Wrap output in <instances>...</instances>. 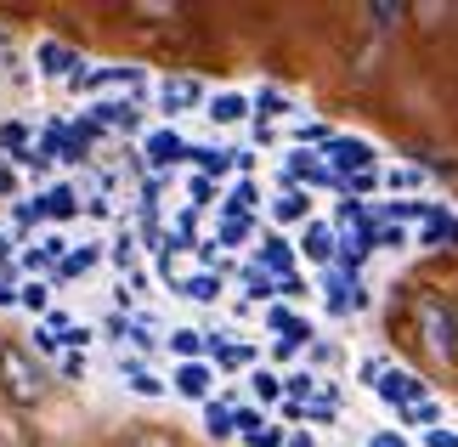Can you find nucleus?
<instances>
[{"instance_id": "obj_25", "label": "nucleus", "mask_w": 458, "mask_h": 447, "mask_svg": "<svg viewBox=\"0 0 458 447\" xmlns=\"http://www.w3.org/2000/svg\"><path fill=\"white\" fill-rule=\"evenodd\" d=\"M408 419H413V425H436V419H442V402H430V397H425V402H413V408H408Z\"/></svg>"}, {"instance_id": "obj_29", "label": "nucleus", "mask_w": 458, "mask_h": 447, "mask_svg": "<svg viewBox=\"0 0 458 447\" xmlns=\"http://www.w3.org/2000/svg\"><path fill=\"white\" fill-rule=\"evenodd\" d=\"M260 114H267V119H277V114H289V102L277 97V91H260Z\"/></svg>"}, {"instance_id": "obj_5", "label": "nucleus", "mask_w": 458, "mask_h": 447, "mask_svg": "<svg viewBox=\"0 0 458 447\" xmlns=\"http://www.w3.org/2000/svg\"><path fill=\"white\" fill-rule=\"evenodd\" d=\"M85 57L74 46H63V40H40V51H34V68H40L46 80H80L85 68H80Z\"/></svg>"}, {"instance_id": "obj_36", "label": "nucleus", "mask_w": 458, "mask_h": 447, "mask_svg": "<svg viewBox=\"0 0 458 447\" xmlns=\"http://www.w3.org/2000/svg\"><path fill=\"white\" fill-rule=\"evenodd\" d=\"M368 447H408V442H402L396 431H379V436H374V442H368Z\"/></svg>"}, {"instance_id": "obj_8", "label": "nucleus", "mask_w": 458, "mask_h": 447, "mask_svg": "<svg viewBox=\"0 0 458 447\" xmlns=\"http://www.w3.org/2000/svg\"><path fill=\"white\" fill-rule=\"evenodd\" d=\"M209 385H216V368H209V363H182V368H175V397L204 402Z\"/></svg>"}, {"instance_id": "obj_32", "label": "nucleus", "mask_w": 458, "mask_h": 447, "mask_svg": "<svg viewBox=\"0 0 458 447\" xmlns=\"http://www.w3.org/2000/svg\"><path fill=\"white\" fill-rule=\"evenodd\" d=\"M368 17H374V23H396L402 6H385V0H379V6H368Z\"/></svg>"}, {"instance_id": "obj_7", "label": "nucleus", "mask_w": 458, "mask_h": 447, "mask_svg": "<svg viewBox=\"0 0 458 447\" xmlns=\"http://www.w3.org/2000/svg\"><path fill=\"white\" fill-rule=\"evenodd\" d=\"M301 249H306V261L328 266L334 255H340V238H334V227H328V221H306V232H301Z\"/></svg>"}, {"instance_id": "obj_17", "label": "nucleus", "mask_w": 458, "mask_h": 447, "mask_svg": "<svg viewBox=\"0 0 458 447\" xmlns=\"http://www.w3.org/2000/svg\"><path fill=\"white\" fill-rule=\"evenodd\" d=\"M182 295H192V300H221V278L216 272H192L182 283Z\"/></svg>"}, {"instance_id": "obj_34", "label": "nucleus", "mask_w": 458, "mask_h": 447, "mask_svg": "<svg viewBox=\"0 0 458 447\" xmlns=\"http://www.w3.org/2000/svg\"><path fill=\"white\" fill-rule=\"evenodd\" d=\"M357 374H362V385H374V380H379V374H385V363H379V357H368V363H362Z\"/></svg>"}, {"instance_id": "obj_28", "label": "nucleus", "mask_w": 458, "mask_h": 447, "mask_svg": "<svg viewBox=\"0 0 458 447\" xmlns=\"http://www.w3.org/2000/svg\"><path fill=\"white\" fill-rule=\"evenodd\" d=\"M250 295H255V300H267V295H277V289H272V278L260 272V266H250Z\"/></svg>"}, {"instance_id": "obj_38", "label": "nucleus", "mask_w": 458, "mask_h": 447, "mask_svg": "<svg viewBox=\"0 0 458 447\" xmlns=\"http://www.w3.org/2000/svg\"><path fill=\"white\" fill-rule=\"evenodd\" d=\"M284 447H317V442H311V436H289Z\"/></svg>"}, {"instance_id": "obj_13", "label": "nucleus", "mask_w": 458, "mask_h": 447, "mask_svg": "<svg viewBox=\"0 0 458 447\" xmlns=\"http://www.w3.org/2000/svg\"><path fill=\"white\" fill-rule=\"evenodd\" d=\"M216 125H238L243 114H250V97H238V91H221V97H209V108H204Z\"/></svg>"}, {"instance_id": "obj_16", "label": "nucleus", "mask_w": 458, "mask_h": 447, "mask_svg": "<svg viewBox=\"0 0 458 447\" xmlns=\"http://www.w3.org/2000/svg\"><path fill=\"white\" fill-rule=\"evenodd\" d=\"M170 351L182 357V363H199V351H204V334H199V329H175V334H170Z\"/></svg>"}, {"instance_id": "obj_1", "label": "nucleus", "mask_w": 458, "mask_h": 447, "mask_svg": "<svg viewBox=\"0 0 458 447\" xmlns=\"http://www.w3.org/2000/svg\"><path fill=\"white\" fill-rule=\"evenodd\" d=\"M0 385H6L12 402H40V397H46V374H40V363H34L29 351H17V346L0 351Z\"/></svg>"}, {"instance_id": "obj_30", "label": "nucleus", "mask_w": 458, "mask_h": 447, "mask_svg": "<svg viewBox=\"0 0 458 447\" xmlns=\"http://www.w3.org/2000/svg\"><path fill=\"white\" fill-rule=\"evenodd\" d=\"M187 193H192V204H209V193H216V187H209V176H192Z\"/></svg>"}, {"instance_id": "obj_26", "label": "nucleus", "mask_w": 458, "mask_h": 447, "mask_svg": "<svg viewBox=\"0 0 458 447\" xmlns=\"http://www.w3.org/2000/svg\"><path fill=\"white\" fill-rule=\"evenodd\" d=\"M91 261H97V249H74V255L63 261V278H74V272H85V266H91Z\"/></svg>"}, {"instance_id": "obj_37", "label": "nucleus", "mask_w": 458, "mask_h": 447, "mask_svg": "<svg viewBox=\"0 0 458 447\" xmlns=\"http://www.w3.org/2000/svg\"><path fill=\"white\" fill-rule=\"evenodd\" d=\"M255 447H284V436H277V431H260V436H255Z\"/></svg>"}, {"instance_id": "obj_2", "label": "nucleus", "mask_w": 458, "mask_h": 447, "mask_svg": "<svg viewBox=\"0 0 458 447\" xmlns=\"http://www.w3.org/2000/svg\"><path fill=\"white\" fill-rule=\"evenodd\" d=\"M419 329H425V346L430 357H442V363H453L458 357V312L447 306V300H419Z\"/></svg>"}, {"instance_id": "obj_3", "label": "nucleus", "mask_w": 458, "mask_h": 447, "mask_svg": "<svg viewBox=\"0 0 458 447\" xmlns=\"http://www.w3.org/2000/svg\"><path fill=\"white\" fill-rule=\"evenodd\" d=\"M323 170L328 176H368L374 170V142H362V136H328L323 142Z\"/></svg>"}, {"instance_id": "obj_4", "label": "nucleus", "mask_w": 458, "mask_h": 447, "mask_svg": "<svg viewBox=\"0 0 458 447\" xmlns=\"http://www.w3.org/2000/svg\"><path fill=\"white\" fill-rule=\"evenodd\" d=\"M374 391L391 408H402V414H408L413 402H425V380H419V374H408V368H385L379 380H374Z\"/></svg>"}, {"instance_id": "obj_12", "label": "nucleus", "mask_w": 458, "mask_h": 447, "mask_svg": "<svg viewBox=\"0 0 458 447\" xmlns=\"http://www.w3.org/2000/svg\"><path fill=\"white\" fill-rule=\"evenodd\" d=\"M260 272H277V283L294 278V249L284 238H267V249H260Z\"/></svg>"}, {"instance_id": "obj_18", "label": "nucleus", "mask_w": 458, "mask_h": 447, "mask_svg": "<svg viewBox=\"0 0 458 447\" xmlns=\"http://www.w3.org/2000/svg\"><path fill=\"white\" fill-rule=\"evenodd\" d=\"M125 380H131L136 397H165V380H153V374H148L142 363H131V368H125Z\"/></svg>"}, {"instance_id": "obj_15", "label": "nucleus", "mask_w": 458, "mask_h": 447, "mask_svg": "<svg viewBox=\"0 0 458 447\" xmlns=\"http://www.w3.org/2000/svg\"><path fill=\"white\" fill-rule=\"evenodd\" d=\"M204 431L216 436V442H226V436H233V408H226V402H209L204 408Z\"/></svg>"}, {"instance_id": "obj_14", "label": "nucleus", "mask_w": 458, "mask_h": 447, "mask_svg": "<svg viewBox=\"0 0 458 447\" xmlns=\"http://www.w3.org/2000/svg\"><path fill=\"white\" fill-rule=\"evenodd\" d=\"M306 210H311V199H306V193H301V187H289V193H284V199H277V204H272V216H277V221H306Z\"/></svg>"}, {"instance_id": "obj_22", "label": "nucleus", "mask_w": 458, "mask_h": 447, "mask_svg": "<svg viewBox=\"0 0 458 447\" xmlns=\"http://www.w3.org/2000/svg\"><path fill=\"white\" fill-rule=\"evenodd\" d=\"M255 199H260V193H255V182H250V176H243V182L233 187V199H226V210H233V216H250V210H255Z\"/></svg>"}, {"instance_id": "obj_11", "label": "nucleus", "mask_w": 458, "mask_h": 447, "mask_svg": "<svg viewBox=\"0 0 458 447\" xmlns=\"http://www.w3.org/2000/svg\"><path fill=\"white\" fill-rule=\"evenodd\" d=\"M80 210V199H74V187H51V193H40V204H34V216H51V221H68Z\"/></svg>"}, {"instance_id": "obj_9", "label": "nucleus", "mask_w": 458, "mask_h": 447, "mask_svg": "<svg viewBox=\"0 0 458 447\" xmlns=\"http://www.w3.org/2000/svg\"><path fill=\"white\" fill-rule=\"evenodd\" d=\"M425 249H458V216L453 210H430L425 216V238H419Z\"/></svg>"}, {"instance_id": "obj_24", "label": "nucleus", "mask_w": 458, "mask_h": 447, "mask_svg": "<svg viewBox=\"0 0 458 447\" xmlns=\"http://www.w3.org/2000/svg\"><path fill=\"white\" fill-rule=\"evenodd\" d=\"M260 425H267V419H260L255 408H238V414H233V431H243V436H250V442L260 436Z\"/></svg>"}, {"instance_id": "obj_23", "label": "nucleus", "mask_w": 458, "mask_h": 447, "mask_svg": "<svg viewBox=\"0 0 458 447\" xmlns=\"http://www.w3.org/2000/svg\"><path fill=\"white\" fill-rule=\"evenodd\" d=\"M250 238V216H226L221 221V244H243Z\"/></svg>"}, {"instance_id": "obj_6", "label": "nucleus", "mask_w": 458, "mask_h": 447, "mask_svg": "<svg viewBox=\"0 0 458 447\" xmlns=\"http://www.w3.org/2000/svg\"><path fill=\"white\" fill-rule=\"evenodd\" d=\"M204 102V80H192V74H175L158 85V108L165 114H187V108H199Z\"/></svg>"}, {"instance_id": "obj_19", "label": "nucleus", "mask_w": 458, "mask_h": 447, "mask_svg": "<svg viewBox=\"0 0 458 447\" xmlns=\"http://www.w3.org/2000/svg\"><path fill=\"white\" fill-rule=\"evenodd\" d=\"M17 306L46 312V306H51V283H17Z\"/></svg>"}, {"instance_id": "obj_35", "label": "nucleus", "mask_w": 458, "mask_h": 447, "mask_svg": "<svg viewBox=\"0 0 458 447\" xmlns=\"http://www.w3.org/2000/svg\"><path fill=\"white\" fill-rule=\"evenodd\" d=\"M425 447H458V436H453V431H430Z\"/></svg>"}, {"instance_id": "obj_39", "label": "nucleus", "mask_w": 458, "mask_h": 447, "mask_svg": "<svg viewBox=\"0 0 458 447\" xmlns=\"http://www.w3.org/2000/svg\"><path fill=\"white\" fill-rule=\"evenodd\" d=\"M0 261H6V232H0Z\"/></svg>"}, {"instance_id": "obj_20", "label": "nucleus", "mask_w": 458, "mask_h": 447, "mask_svg": "<svg viewBox=\"0 0 458 447\" xmlns=\"http://www.w3.org/2000/svg\"><path fill=\"white\" fill-rule=\"evenodd\" d=\"M187 153L199 159V170H204V176H221L226 165H233V153H226V148H187Z\"/></svg>"}, {"instance_id": "obj_27", "label": "nucleus", "mask_w": 458, "mask_h": 447, "mask_svg": "<svg viewBox=\"0 0 458 447\" xmlns=\"http://www.w3.org/2000/svg\"><path fill=\"white\" fill-rule=\"evenodd\" d=\"M419 182H425V170H419V165H402V170H391V187H419Z\"/></svg>"}, {"instance_id": "obj_33", "label": "nucleus", "mask_w": 458, "mask_h": 447, "mask_svg": "<svg viewBox=\"0 0 458 447\" xmlns=\"http://www.w3.org/2000/svg\"><path fill=\"white\" fill-rule=\"evenodd\" d=\"M0 306H17V278H12V272L0 278Z\"/></svg>"}, {"instance_id": "obj_31", "label": "nucleus", "mask_w": 458, "mask_h": 447, "mask_svg": "<svg viewBox=\"0 0 458 447\" xmlns=\"http://www.w3.org/2000/svg\"><path fill=\"white\" fill-rule=\"evenodd\" d=\"M284 391H289V397H306V391H311V374H289Z\"/></svg>"}, {"instance_id": "obj_21", "label": "nucleus", "mask_w": 458, "mask_h": 447, "mask_svg": "<svg viewBox=\"0 0 458 447\" xmlns=\"http://www.w3.org/2000/svg\"><path fill=\"white\" fill-rule=\"evenodd\" d=\"M250 385H255V397H260V402H277V397H284V380H277V374H267V368H255V374H250Z\"/></svg>"}, {"instance_id": "obj_10", "label": "nucleus", "mask_w": 458, "mask_h": 447, "mask_svg": "<svg viewBox=\"0 0 458 447\" xmlns=\"http://www.w3.org/2000/svg\"><path fill=\"white\" fill-rule=\"evenodd\" d=\"M182 153H187V142L175 136V131H153V136H148V165H153V170L175 165V159H182Z\"/></svg>"}]
</instances>
